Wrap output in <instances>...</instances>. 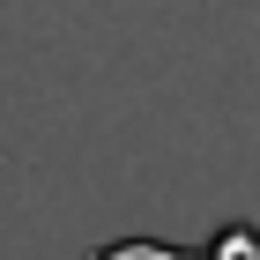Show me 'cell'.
<instances>
[{"mask_svg": "<svg viewBox=\"0 0 260 260\" xmlns=\"http://www.w3.org/2000/svg\"><path fill=\"white\" fill-rule=\"evenodd\" d=\"M89 260H216V253H186V245H164V238H112Z\"/></svg>", "mask_w": 260, "mask_h": 260, "instance_id": "obj_1", "label": "cell"}, {"mask_svg": "<svg viewBox=\"0 0 260 260\" xmlns=\"http://www.w3.org/2000/svg\"><path fill=\"white\" fill-rule=\"evenodd\" d=\"M208 253H216V260H260V231H253V223H231Z\"/></svg>", "mask_w": 260, "mask_h": 260, "instance_id": "obj_2", "label": "cell"}]
</instances>
